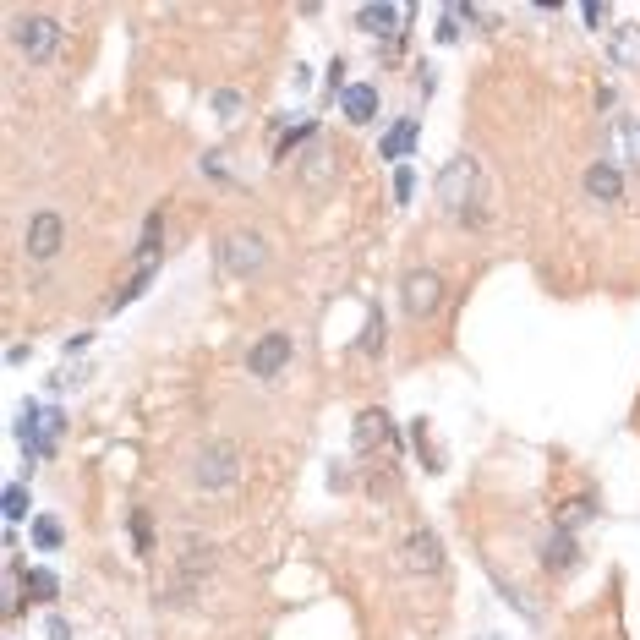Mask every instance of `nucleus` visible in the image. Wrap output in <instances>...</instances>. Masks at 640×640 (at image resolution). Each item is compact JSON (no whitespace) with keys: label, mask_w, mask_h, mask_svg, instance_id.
Masks as SVG:
<instances>
[{"label":"nucleus","mask_w":640,"mask_h":640,"mask_svg":"<svg viewBox=\"0 0 640 640\" xmlns=\"http://www.w3.org/2000/svg\"><path fill=\"white\" fill-rule=\"evenodd\" d=\"M455 11L460 22H471V28H482V33H498V22H504V11H493V6H471V0H455Z\"/></svg>","instance_id":"nucleus-24"},{"label":"nucleus","mask_w":640,"mask_h":640,"mask_svg":"<svg viewBox=\"0 0 640 640\" xmlns=\"http://www.w3.org/2000/svg\"><path fill=\"white\" fill-rule=\"evenodd\" d=\"M159 252H165V208H154L143 225V241H137V279H154Z\"/></svg>","instance_id":"nucleus-14"},{"label":"nucleus","mask_w":640,"mask_h":640,"mask_svg":"<svg viewBox=\"0 0 640 640\" xmlns=\"http://www.w3.org/2000/svg\"><path fill=\"white\" fill-rule=\"evenodd\" d=\"M214 569H219L214 542L186 531V537H176V564H170V580L159 586V602H165V608H197L208 580H214Z\"/></svg>","instance_id":"nucleus-1"},{"label":"nucleus","mask_w":640,"mask_h":640,"mask_svg":"<svg viewBox=\"0 0 640 640\" xmlns=\"http://www.w3.org/2000/svg\"><path fill=\"white\" fill-rule=\"evenodd\" d=\"M312 143H323V137H318V121H312V115H307V121H290V132L274 143V159H290L296 148H312Z\"/></svg>","instance_id":"nucleus-22"},{"label":"nucleus","mask_w":640,"mask_h":640,"mask_svg":"<svg viewBox=\"0 0 640 640\" xmlns=\"http://www.w3.org/2000/svg\"><path fill=\"white\" fill-rule=\"evenodd\" d=\"M208 104H214L219 121H236V115H241V93L236 88H214V99H208Z\"/></svg>","instance_id":"nucleus-29"},{"label":"nucleus","mask_w":640,"mask_h":640,"mask_svg":"<svg viewBox=\"0 0 640 640\" xmlns=\"http://www.w3.org/2000/svg\"><path fill=\"white\" fill-rule=\"evenodd\" d=\"M411 17H416L411 6H362V11H356V28L372 33V39H394Z\"/></svg>","instance_id":"nucleus-12"},{"label":"nucleus","mask_w":640,"mask_h":640,"mask_svg":"<svg viewBox=\"0 0 640 640\" xmlns=\"http://www.w3.org/2000/svg\"><path fill=\"white\" fill-rule=\"evenodd\" d=\"M340 110H345V121H351V126H372V121H378V88H372V83H345Z\"/></svg>","instance_id":"nucleus-17"},{"label":"nucleus","mask_w":640,"mask_h":640,"mask_svg":"<svg viewBox=\"0 0 640 640\" xmlns=\"http://www.w3.org/2000/svg\"><path fill=\"white\" fill-rule=\"evenodd\" d=\"M132 548H137V558H148V548H154V526H148L143 509L132 515Z\"/></svg>","instance_id":"nucleus-31"},{"label":"nucleus","mask_w":640,"mask_h":640,"mask_svg":"<svg viewBox=\"0 0 640 640\" xmlns=\"http://www.w3.org/2000/svg\"><path fill=\"white\" fill-rule=\"evenodd\" d=\"M296 176H301V186H307V192H323V186L334 181V148H329V143H312L307 154L296 159Z\"/></svg>","instance_id":"nucleus-13"},{"label":"nucleus","mask_w":640,"mask_h":640,"mask_svg":"<svg viewBox=\"0 0 640 640\" xmlns=\"http://www.w3.org/2000/svg\"><path fill=\"white\" fill-rule=\"evenodd\" d=\"M61 241H66V219L55 214V208H39V214L28 219L22 252H28L33 263H55V258H61Z\"/></svg>","instance_id":"nucleus-9"},{"label":"nucleus","mask_w":640,"mask_h":640,"mask_svg":"<svg viewBox=\"0 0 640 640\" xmlns=\"http://www.w3.org/2000/svg\"><path fill=\"white\" fill-rule=\"evenodd\" d=\"M411 444H416V455H422L427 471H438V465H444V455H438L433 438H427V422H411Z\"/></svg>","instance_id":"nucleus-27"},{"label":"nucleus","mask_w":640,"mask_h":640,"mask_svg":"<svg viewBox=\"0 0 640 640\" xmlns=\"http://www.w3.org/2000/svg\"><path fill=\"white\" fill-rule=\"evenodd\" d=\"M438 203H444V214H455V225H465V230H482V225H487L482 165H476L471 154L449 159V170L438 176Z\"/></svg>","instance_id":"nucleus-2"},{"label":"nucleus","mask_w":640,"mask_h":640,"mask_svg":"<svg viewBox=\"0 0 640 640\" xmlns=\"http://www.w3.org/2000/svg\"><path fill=\"white\" fill-rule=\"evenodd\" d=\"M487 575H493V586H498V597H504V602H509V608H515V613H526V624H542V608H537V602H531V597H526V591H520V586H515V580H509V575H504V569H498V564H493V569H487Z\"/></svg>","instance_id":"nucleus-20"},{"label":"nucleus","mask_w":640,"mask_h":640,"mask_svg":"<svg viewBox=\"0 0 640 640\" xmlns=\"http://www.w3.org/2000/svg\"><path fill=\"white\" fill-rule=\"evenodd\" d=\"M411 197H416V165H394V203L411 208Z\"/></svg>","instance_id":"nucleus-28"},{"label":"nucleus","mask_w":640,"mask_h":640,"mask_svg":"<svg viewBox=\"0 0 640 640\" xmlns=\"http://www.w3.org/2000/svg\"><path fill=\"white\" fill-rule=\"evenodd\" d=\"M400 301L411 318H433V312L444 307V274L427 269V263H411V269L400 274Z\"/></svg>","instance_id":"nucleus-7"},{"label":"nucleus","mask_w":640,"mask_h":640,"mask_svg":"<svg viewBox=\"0 0 640 640\" xmlns=\"http://www.w3.org/2000/svg\"><path fill=\"white\" fill-rule=\"evenodd\" d=\"M416 88H422V99H433V88H438V72H433V66H416Z\"/></svg>","instance_id":"nucleus-38"},{"label":"nucleus","mask_w":640,"mask_h":640,"mask_svg":"<svg viewBox=\"0 0 640 640\" xmlns=\"http://www.w3.org/2000/svg\"><path fill=\"white\" fill-rule=\"evenodd\" d=\"M203 176L219 181V186H236V176L225 170V154H203Z\"/></svg>","instance_id":"nucleus-33"},{"label":"nucleus","mask_w":640,"mask_h":640,"mask_svg":"<svg viewBox=\"0 0 640 640\" xmlns=\"http://www.w3.org/2000/svg\"><path fill=\"white\" fill-rule=\"evenodd\" d=\"M619 137H624V159L640 170V121H619Z\"/></svg>","instance_id":"nucleus-32"},{"label":"nucleus","mask_w":640,"mask_h":640,"mask_svg":"<svg viewBox=\"0 0 640 640\" xmlns=\"http://www.w3.org/2000/svg\"><path fill=\"white\" fill-rule=\"evenodd\" d=\"M378 438H394V444H400V433H394L389 411H383V405H367V411H356V449H372Z\"/></svg>","instance_id":"nucleus-18"},{"label":"nucleus","mask_w":640,"mask_h":640,"mask_svg":"<svg viewBox=\"0 0 640 640\" xmlns=\"http://www.w3.org/2000/svg\"><path fill=\"white\" fill-rule=\"evenodd\" d=\"M482 640H498V635H482Z\"/></svg>","instance_id":"nucleus-42"},{"label":"nucleus","mask_w":640,"mask_h":640,"mask_svg":"<svg viewBox=\"0 0 640 640\" xmlns=\"http://www.w3.org/2000/svg\"><path fill=\"white\" fill-rule=\"evenodd\" d=\"M608 55H613L619 66H640V28H619V33H613V39H608Z\"/></svg>","instance_id":"nucleus-25"},{"label":"nucleus","mask_w":640,"mask_h":640,"mask_svg":"<svg viewBox=\"0 0 640 640\" xmlns=\"http://www.w3.org/2000/svg\"><path fill=\"white\" fill-rule=\"evenodd\" d=\"M83 345H88V334H72V340H66L61 351H66V356H72V362H77V356H83Z\"/></svg>","instance_id":"nucleus-41"},{"label":"nucleus","mask_w":640,"mask_h":640,"mask_svg":"<svg viewBox=\"0 0 640 640\" xmlns=\"http://www.w3.org/2000/svg\"><path fill=\"white\" fill-rule=\"evenodd\" d=\"M362 351H367V356H378V351H383V312H378V307L367 312V329H362Z\"/></svg>","instance_id":"nucleus-30"},{"label":"nucleus","mask_w":640,"mask_h":640,"mask_svg":"<svg viewBox=\"0 0 640 640\" xmlns=\"http://www.w3.org/2000/svg\"><path fill=\"white\" fill-rule=\"evenodd\" d=\"M580 181H586V197L597 208H619L624 203V170H619V159H591Z\"/></svg>","instance_id":"nucleus-10"},{"label":"nucleus","mask_w":640,"mask_h":640,"mask_svg":"<svg viewBox=\"0 0 640 640\" xmlns=\"http://www.w3.org/2000/svg\"><path fill=\"white\" fill-rule=\"evenodd\" d=\"M11 44H17L33 66H50L55 55H61V22H55L50 11H22V17L11 22Z\"/></svg>","instance_id":"nucleus-6"},{"label":"nucleus","mask_w":640,"mask_h":640,"mask_svg":"<svg viewBox=\"0 0 640 640\" xmlns=\"http://www.w3.org/2000/svg\"><path fill=\"white\" fill-rule=\"evenodd\" d=\"M416 143H422V121H416V115H405V121H394L389 132H383L378 154H383V159H394V165H405Z\"/></svg>","instance_id":"nucleus-16"},{"label":"nucleus","mask_w":640,"mask_h":640,"mask_svg":"<svg viewBox=\"0 0 640 640\" xmlns=\"http://www.w3.org/2000/svg\"><path fill=\"white\" fill-rule=\"evenodd\" d=\"M400 569L416 575V580L438 575V569H444V537H438L433 526H411L400 537Z\"/></svg>","instance_id":"nucleus-8"},{"label":"nucleus","mask_w":640,"mask_h":640,"mask_svg":"<svg viewBox=\"0 0 640 640\" xmlns=\"http://www.w3.org/2000/svg\"><path fill=\"white\" fill-rule=\"evenodd\" d=\"M597 509H602V504H597V493H575V498H564V504H558L553 526H558V531H580L591 515H597Z\"/></svg>","instance_id":"nucleus-19"},{"label":"nucleus","mask_w":640,"mask_h":640,"mask_svg":"<svg viewBox=\"0 0 640 640\" xmlns=\"http://www.w3.org/2000/svg\"><path fill=\"white\" fill-rule=\"evenodd\" d=\"M580 564V542H575V531H548V537H542V569H548V575H564V569H575Z\"/></svg>","instance_id":"nucleus-15"},{"label":"nucleus","mask_w":640,"mask_h":640,"mask_svg":"<svg viewBox=\"0 0 640 640\" xmlns=\"http://www.w3.org/2000/svg\"><path fill=\"white\" fill-rule=\"evenodd\" d=\"M580 17H586V28H602V22H608V6H602V0H586Z\"/></svg>","instance_id":"nucleus-36"},{"label":"nucleus","mask_w":640,"mask_h":640,"mask_svg":"<svg viewBox=\"0 0 640 640\" xmlns=\"http://www.w3.org/2000/svg\"><path fill=\"white\" fill-rule=\"evenodd\" d=\"M44 635H50V640H72V624H66L61 613H50V619H44Z\"/></svg>","instance_id":"nucleus-39"},{"label":"nucleus","mask_w":640,"mask_h":640,"mask_svg":"<svg viewBox=\"0 0 640 640\" xmlns=\"http://www.w3.org/2000/svg\"><path fill=\"white\" fill-rule=\"evenodd\" d=\"M61 542H66L61 520H55V515H33V548H39V553H55Z\"/></svg>","instance_id":"nucleus-26"},{"label":"nucleus","mask_w":640,"mask_h":640,"mask_svg":"<svg viewBox=\"0 0 640 640\" xmlns=\"http://www.w3.org/2000/svg\"><path fill=\"white\" fill-rule=\"evenodd\" d=\"M290 351H296V345H290V334H279V329L263 334V340L247 351L252 378H279V372H285V362H290Z\"/></svg>","instance_id":"nucleus-11"},{"label":"nucleus","mask_w":640,"mask_h":640,"mask_svg":"<svg viewBox=\"0 0 640 640\" xmlns=\"http://www.w3.org/2000/svg\"><path fill=\"white\" fill-rule=\"evenodd\" d=\"M372 498H383V493H394V471H372Z\"/></svg>","instance_id":"nucleus-40"},{"label":"nucleus","mask_w":640,"mask_h":640,"mask_svg":"<svg viewBox=\"0 0 640 640\" xmlns=\"http://www.w3.org/2000/svg\"><path fill=\"white\" fill-rule=\"evenodd\" d=\"M400 55H405V33H394V39H383V44H378V61H389V66H394Z\"/></svg>","instance_id":"nucleus-35"},{"label":"nucleus","mask_w":640,"mask_h":640,"mask_svg":"<svg viewBox=\"0 0 640 640\" xmlns=\"http://www.w3.org/2000/svg\"><path fill=\"white\" fill-rule=\"evenodd\" d=\"M22 586H28V602H33V608H50V602L61 597V580H55L50 569H39V564L22 569Z\"/></svg>","instance_id":"nucleus-21"},{"label":"nucleus","mask_w":640,"mask_h":640,"mask_svg":"<svg viewBox=\"0 0 640 640\" xmlns=\"http://www.w3.org/2000/svg\"><path fill=\"white\" fill-rule=\"evenodd\" d=\"M0 515H6V526H17V520H33L28 515V482H6V493H0Z\"/></svg>","instance_id":"nucleus-23"},{"label":"nucleus","mask_w":640,"mask_h":640,"mask_svg":"<svg viewBox=\"0 0 640 640\" xmlns=\"http://www.w3.org/2000/svg\"><path fill=\"white\" fill-rule=\"evenodd\" d=\"M214 269L230 274V279H258L263 269H269V236H258V230H247V225L219 230V241H214Z\"/></svg>","instance_id":"nucleus-4"},{"label":"nucleus","mask_w":640,"mask_h":640,"mask_svg":"<svg viewBox=\"0 0 640 640\" xmlns=\"http://www.w3.org/2000/svg\"><path fill=\"white\" fill-rule=\"evenodd\" d=\"M11 433H17V444L28 449V460H50L55 444H61V433H66V411H61V405H39V400H28Z\"/></svg>","instance_id":"nucleus-5"},{"label":"nucleus","mask_w":640,"mask_h":640,"mask_svg":"<svg viewBox=\"0 0 640 640\" xmlns=\"http://www.w3.org/2000/svg\"><path fill=\"white\" fill-rule=\"evenodd\" d=\"M83 378H88V367H66V372L50 378V389H72V383H83Z\"/></svg>","instance_id":"nucleus-37"},{"label":"nucleus","mask_w":640,"mask_h":640,"mask_svg":"<svg viewBox=\"0 0 640 640\" xmlns=\"http://www.w3.org/2000/svg\"><path fill=\"white\" fill-rule=\"evenodd\" d=\"M241 471H247V465H241L236 438H208V444H197L192 465H186L197 493H230V487L241 482Z\"/></svg>","instance_id":"nucleus-3"},{"label":"nucleus","mask_w":640,"mask_h":640,"mask_svg":"<svg viewBox=\"0 0 640 640\" xmlns=\"http://www.w3.org/2000/svg\"><path fill=\"white\" fill-rule=\"evenodd\" d=\"M465 33H460V17L455 11H444V17H438V44H460Z\"/></svg>","instance_id":"nucleus-34"}]
</instances>
